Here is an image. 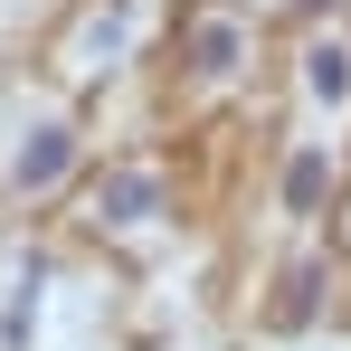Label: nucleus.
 <instances>
[{
	"instance_id": "f257e3e1",
	"label": "nucleus",
	"mask_w": 351,
	"mask_h": 351,
	"mask_svg": "<svg viewBox=\"0 0 351 351\" xmlns=\"http://www.w3.org/2000/svg\"><path fill=\"white\" fill-rule=\"evenodd\" d=\"M58 171H66V133H38V152H19V180H29V190H48Z\"/></svg>"
},
{
	"instance_id": "f03ea898",
	"label": "nucleus",
	"mask_w": 351,
	"mask_h": 351,
	"mask_svg": "<svg viewBox=\"0 0 351 351\" xmlns=\"http://www.w3.org/2000/svg\"><path fill=\"white\" fill-rule=\"evenodd\" d=\"M304 66H313V95H323V105H342V95H351V58H342V48H313Z\"/></svg>"
}]
</instances>
